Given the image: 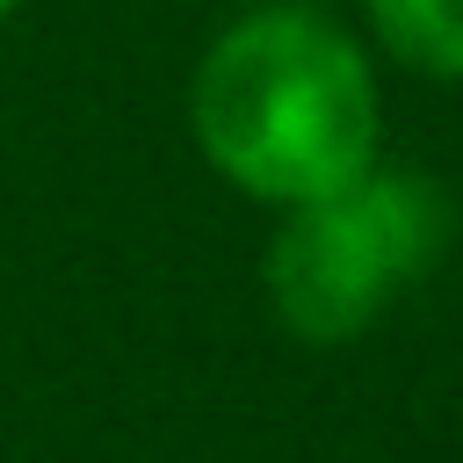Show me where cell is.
Returning a JSON list of instances; mask_svg holds the SVG:
<instances>
[{
  "mask_svg": "<svg viewBox=\"0 0 463 463\" xmlns=\"http://www.w3.org/2000/svg\"><path fill=\"white\" fill-rule=\"evenodd\" d=\"M14 7H22V0H0V22H7V14H14Z\"/></svg>",
  "mask_w": 463,
  "mask_h": 463,
  "instance_id": "277c9868",
  "label": "cell"
},
{
  "mask_svg": "<svg viewBox=\"0 0 463 463\" xmlns=\"http://www.w3.org/2000/svg\"><path fill=\"white\" fill-rule=\"evenodd\" d=\"M188 123L232 188L289 210L376 166L383 109L369 58L326 14L260 7L203 51Z\"/></svg>",
  "mask_w": 463,
  "mask_h": 463,
  "instance_id": "6da1fadb",
  "label": "cell"
},
{
  "mask_svg": "<svg viewBox=\"0 0 463 463\" xmlns=\"http://www.w3.org/2000/svg\"><path fill=\"white\" fill-rule=\"evenodd\" d=\"M376 36L434 80H463V0H369Z\"/></svg>",
  "mask_w": 463,
  "mask_h": 463,
  "instance_id": "3957f363",
  "label": "cell"
},
{
  "mask_svg": "<svg viewBox=\"0 0 463 463\" xmlns=\"http://www.w3.org/2000/svg\"><path fill=\"white\" fill-rule=\"evenodd\" d=\"M449 246V195L427 174L369 166L311 203H289L268 246V304L297 340H354Z\"/></svg>",
  "mask_w": 463,
  "mask_h": 463,
  "instance_id": "7a4b0ae2",
  "label": "cell"
}]
</instances>
